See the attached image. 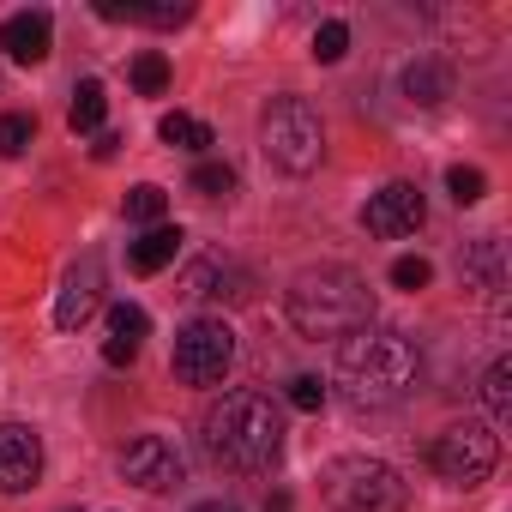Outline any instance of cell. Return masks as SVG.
<instances>
[{
  "label": "cell",
  "instance_id": "cell-3",
  "mask_svg": "<svg viewBox=\"0 0 512 512\" xmlns=\"http://www.w3.org/2000/svg\"><path fill=\"white\" fill-rule=\"evenodd\" d=\"M284 314L302 338H350L374 326V290L350 266H308L284 290Z\"/></svg>",
  "mask_w": 512,
  "mask_h": 512
},
{
  "label": "cell",
  "instance_id": "cell-23",
  "mask_svg": "<svg viewBox=\"0 0 512 512\" xmlns=\"http://www.w3.org/2000/svg\"><path fill=\"white\" fill-rule=\"evenodd\" d=\"M163 211H169V193H163V187H151V181H145V187H133V193H127V217H133V223H151V229H157V223H163Z\"/></svg>",
  "mask_w": 512,
  "mask_h": 512
},
{
  "label": "cell",
  "instance_id": "cell-28",
  "mask_svg": "<svg viewBox=\"0 0 512 512\" xmlns=\"http://www.w3.org/2000/svg\"><path fill=\"white\" fill-rule=\"evenodd\" d=\"M290 404H296V410H320V404H326V386H320L314 374H296V380H290Z\"/></svg>",
  "mask_w": 512,
  "mask_h": 512
},
{
  "label": "cell",
  "instance_id": "cell-21",
  "mask_svg": "<svg viewBox=\"0 0 512 512\" xmlns=\"http://www.w3.org/2000/svg\"><path fill=\"white\" fill-rule=\"evenodd\" d=\"M31 139H37V115H0V157H25L31 151Z\"/></svg>",
  "mask_w": 512,
  "mask_h": 512
},
{
  "label": "cell",
  "instance_id": "cell-31",
  "mask_svg": "<svg viewBox=\"0 0 512 512\" xmlns=\"http://www.w3.org/2000/svg\"><path fill=\"white\" fill-rule=\"evenodd\" d=\"M193 512H235L229 500H205V506H193Z\"/></svg>",
  "mask_w": 512,
  "mask_h": 512
},
{
  "label": "cell",
  "instance_id": "cell-13",
  "mask_svg": "<svg viewBox=\"0 0 512 512\" xmlns=\"http://www.w3.org/2000/svg\"><path fill=\"white\" fill-rule=\"evenodd\" d=\"M49 43H55V19L49 13H13L7 25H0V49H7L19 67L49 61Z\"/></svg>",
  "mask_w": 512,
  "mask_h": 512
},
{
  "label": "cell",
  "instance_id": "cell-27",
  "mask_svg": "<svg viewBox=\"0 0 512 512\" xmlns=\"http://www.w3.org/2000/svg\"><path fill=\"white\" fill-rule=\"evenodd\" d=\"M446 193H452L458 205H476V199L488 193V175H482V169H464V163H458V169H446Z\"/></svg>",
  "mask_w": 512,
  "mask_h": 512
},
{
  "label": "cell",
  "instance_id": "cell-11",
  "mask_svg": "<svg viewBox=\"0 0 512 512\" xmlns=\"http://www.w3.org/2000/svg\"><path fill=\"white\" fill-rule=\"evenodd\" d=\"M43 476V440L25 422H0V494H25Z\"/></svg>",
  "mask_w": 512,
  "mask_h": 512
},
{
  "label": "cell",
  "instance_id": "cell-5",
  "mask_svg": "<svg viewBox=\"0 0 512 512\" xmlns=\"http://www.w3.org/2000/svg\"><path fill=\"white\" fill-rule=\"evenodd\" d=\"M260 151L266 163H278L284 175H308L326 151V127H320V109L308 97H272L266 115H260Z\"/></svg>",
  "mask_w": 512,
  "mask_h": 512
},
{
  "label": "cell",
  "instance_id": "cell-22",
  "mask_svg": "<svg viewBox=\"0 0 512 512\" xmlns=\"http://www.w3.org/2000/svg\"><path fill=\"white\" fill-rule=\"evenodd\" d=\"M133 85H139V97H163V91H169V61H163L157 49H145V55L133 61Z\"/></svg>",
  "mask_w": 512,
  "mask_h": 512
},
{
  "label": "cell",
  "instance_id": "cell-15",
  "mask_svg": "<svg viewBox=\"0 0 512 512\" xmlns=\"http://www.w3.org/2000/svg\"><path fill=\"white\" fill-rule=\"evenodd\" d=\"M181 241H187V235H181L175 223H157V229H145V235H139V241L127 247V266H133L139 278H157L163 266H175V253H181Z\"/></svg>",
  "mask_w": 512,
  "mask_h": 512
},
{
  "label": "cell",
  "instance_id": "cell-30",
  "mask_svg": "<svg viewBox=\"0 0 512 512\" xmlns=\"http://www.w3.org/2000/svg\"><path fill=\"white\" fill-rule=\"evenodd\" d=\"M266 512H290V494H272V500H266Z\"/></svg>",
  "mask_w": 512,
  "mask_h": 512
},
{
  "label": "cell",
  "instance_id": "cell-19",
  "mask_svg": "<svg viewBox=\"0 0 512 512\" xmlns=\"http://www.w3.org/2000/svg\"><path fill=\"white\" fill-rule=\"evenodd\" d=\"M157 139H163V145H181V151H211V145H217V133H211L205 121H193V115H181V109L157 121Z\"/></svg>",
  "mask_w": 512,
  "mask_h": 512
},
{
  "label": "cell",
  "instance_id": "cell-17",
  "mask_svg": "<svg viewBox=\"0 0 512 512\" xmlns=\"http://www.w3.org/2000/svg\"><path fill=\"white\" fill-rule=\"evenodd\" d=\"M404 97L422 103V109H434V103L452 97V73H446L440 61H410V67H404Z\"/></svg>",
  "mask_w": 512,
  "mask_h": 512
},
{
  "label": "cell",
  "instance_id": "cell-24",
  "mask_svg": "<svg viewBox=\"0 0 512 512\" xmlns=\"http://www.w3.org/2000/svg\"><path fill=\"white\" fill-rule=\"evenodd\" d=\"M344 49H350V25H344V19H326V25L314 31V61L332 67V61H344Z\"/></svg>",
  "mask_w": 512,
  "mask_h": 512
},
{
  "label": "cell",
  "instance_id": "cell-7",
  "mask_svg": "<svg viewBox=\"0 0 512 512\" xmlns=\"http://www.w3.org/2000/svg\"><path fill=\"white\" fill-rule=\"evenodd\" d=\"M235 368V332L223 320H187L175 332V380L181 386H223Z\"/></svg>",
  "mask_w": 512,
  "mask_h": 512
},
{
  "label": "cell",
  "instance_id": "cell-14",
  "mask_svg": "<svg viewBox=\"0 0 512 512\" xmlns=\"http://www.w3.org/2000/svg\"><path fill=\"white\" fill-rule=\"evenodd\" d=\"M103 19H127V25H157V31H175L193 19L187 0H97Z\"/></svg>",
  "mask_w": 512,
  "mask_h": 512
},
{
  "label": "cell",
  "instance_id": "cell-8",
  "mask_svg": "<svg viewBox=\"0 0 512 512\" xmlns=\"http://www.w3.org/2000/svg\"><path fill=\"white\" fill-rule=\"evenodd\" d=\"M422 223H428V205H422V187H416V181H392V187H380V193L362 205V229L380 235V241H404V235H416Z\"/></svg>",
  "mask_w": 512,
  "mask_h": 512
},
{
  "label": "cell",
  "instance_id": "cell-6",
  "mask_svg": "<svg viewBox=\"0 0 512 512\" xmlns=\"http://www.w3.org/2000/svg\"><path fill=\"white\" fill-rule=\"evenodd\" d=\"M428 464L452 482V488H476L494 476L500 464V434L488 422H452L434 446H428Z\"/></svg>",
  "mask_w": 512,
  "mask_h": 512
},
{
  "label": "cell",
  "instance_id": "cell-18",
  "mask_svg": "<svg viewBox=\"0 0 512 512\" xmlns=\"http://www.w3.org/2000/svg\"><path fill=\"white\" fill-rule=\"evenodd\" d=\"M103 115H109V91H103L97 79H79V85H73V109H67L73 133H97Z\"/></svg>",
  "mask_w": 512,
  "mask_h": 512
},
{
  "label": "cell",
  "instance_id": "cell-2",
  "mask_svg": "<svg viewBox=\"0 0 512 512\" xmlns=\"http://www.w3.org/2000/svg\"><path fill=\"white\" fill-rule=\"evenodd\" d=\"M416 374H422V356L392 326H362L338 350V386H344V398L356 410H392V404H404L410 386H416Z\"/></svg>",
  "mask_w": 512,
  "mask_h": 512
},
{
  "label": "cell",
  "instance_id": "cell-12",
  "mask_svg": "<svg viewBox=\"0 0 512 512\" xmlns=\"http://www.w3.org/2000/svg\"><path fill=\"white\" fill-rule=\"evenodd\" d=\"M151 332V314L139 302H115L109 308V338H103V362L109 368H133L139 362V344Z\"/></svg>",
  "mask_w": 512,
  "mask_h": 512
},
{
  "label": "cell",
  "instance_id": "cell-4",
  "mask_svg": "<svg viewBox=\"0 0 512 512\" xmlns=\"http://www.w3.org/2000/svg\"><path fill=\"white\" fill-rule=\"evenodd\" d=\"M320 494L332 512H404V476L386 458L344 452L320 470Z\"/></svg>",
  "mask_w": 512,
  "mask_h": 512
},
{
  "label": "cell",
  "instance_id": "cell-9",
  "mask_svg": "<svg viewBox=\"0 0 512 512\" xmlns=\"http://www.w3.org/2000/svg\"><path fill=\"white\" fill-rule=\"evenodd\" d=\"M121 476L139 482L145 494H169V488H181L187 464H181L175 440H163V434H139V440L121 452Z\"/></svg>",
  "mask_w": 512,
  "mask_h": 512
},
{
  "label": "cell",
  "instance_id": "cell-29",
  "mask_svg": "<svg viewBox=\"0 0 512 512\" xmlns=\"http://www.w3.org/2000/svg\"><path fill=\"white\" fill-rule=\"evenodd\" d=\"M115 151H121V133H103V139H97V157H103V163H109V157H115Z\"/></svg>",
  "mask_w": 512,
  "mask_h": 512
},
{
  "label": "cell",
  "instance_id": "cell-25",
  "mask_svg": "<svg viewBox=\"0 0 512 512\" xmlns=\"http://www.w3.org/2000/svg\"><path fill=\"white\" fill-rule=\"evenodd\" d=\"M193 193L229 199V193H235V169H229V163H199V169H193Z\"/></svg>",
  "mask_w": 512,
  "mask_h": 512
},
{
  "label": "cell",
  "instance_id": "cell-16",
  "mask_svg": "<svg viewBox=\"0 0 512 512\" xmlns=\"http://www.w3.org/2000/svg\"><path fill=\"white\" fill-rule=\"evenodd\" d=\"M464 290H476V296H500L506 290V247L494 235L464 253Z\"/></svg>",
  "mask_w": 512,
  "mask_h": 512
},
{
  "label": "cell",
  "instance_id": "cell-10",
  "mask_svg": "<svg viewBox=\"0 0 512 512\" xmlns=\"http://www.w3.org/2000/svg\"><path fill=\"white\" fill-rule=\"evenodd\" d=\"M97 308H103V260H97V253H85V260L61 278V296H55V326H61V332H79Z\"/></svg>",
  "mask_w": 512,
  "mask_h": 512
},
{
  "label": "cell",
  "instance_id": "cell-20",
  "mask_svg": "<svg viewBox=\"0 0 512 512\" xmlns=\"http://www.w3.org/2000/svg\"><path fill=\"white\" fill-rule=\"evenodd\" d=\"M482 404H488L494 422H512V362H506V356L482 374Z\"/></svg>",
  "mask_w": 512,
  "mask_h": 512
},
{
  "label": "cell",
  "instance_id": "cell-1",
  "mask_svg": "<svg viewBox=\"0 0 512 512\" xmlns=\"http://www.w3.org/2000/svg\"><path fill=\"white\" fill-rule=\"evenodd\" d=\"M199 428H205V452L217 470L260 476L284 458V410L266 392H223Z\"/></svg>",
  "mask_w": 512,
  "mask_h": 512
},
{
  "label": "cell",
  "instance_id": "cell-26",
  "mask_svg": "<svg viewBox=\"0 0 512 512\" xmlns=\"http://www.w3.org/2000/svg\"><path fill=\"white\" fill-rule=\"evenodd\" d=\"M392 284L416 296V290H428V284H434V266L422 260V253H404V260H392Z\"/></svg>",
  "mask_w": 512,
  "mask_h": 512
}]
</instances>
